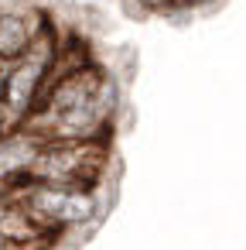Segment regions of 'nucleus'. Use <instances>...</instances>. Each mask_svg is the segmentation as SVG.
<instances>
[{
    "instance_id": "obj_1",
    "label": "nucleus",
    "mask_w": 246,
    "mask_h": 250,
    "mask_svg": "<svg viewBox=\"0 0 246 250\" xmlns=\"http://www.w3.org/2000/svg\"><path fill=\"white\" fill-rule=\"evenodd\" d=\"M14 192V199L24 206V212L48 233V236H62L69 229H82V226H96L99 216L106 212V199L103 188H89V185H62V182H38V178H21L7 185Z\"/></svg>"
},
{
    "instance_id": "obj_2",
    "label": "nucleus",
    "mask_w": 246,
    "mask_h": 250,
    "mask_svg": "<svg viewBox=\"0 0 246 250\" xmlns=\"http://www.w3.org/2000/svg\"><path fill=\"white\" fill-rule=\"evenodd\" d=\"M62 42H65V31H55V21H52L48 31L18 62L7 65V86H4V120H7V127L28 124V117L38 110L41 96L48 93V83L55 79Z\"/></svg>"
},
{
    "instance_id": "obj_3",
    "label": "nucleus",
    "mask_w": 246,
    "mask_h": 250,
    "mask_svg": "<svg viewBox=\"0 0 246 250\" xmlns=\"http://www.w3.org/2000/svg\"><path fill=\"white\" fill-rule=\"evenodd\" d=\"M106 165H110L106 141H41L24 178L99 188L106 182Z\"/></svg>"
},
{
    "instance_id": "obj_4",
    "label": "nucleus",
    "mask_w": 246,
    "mask_h": 250,
    "mask_svg": "<svg viewBox=\"0 0 246 250\" xmlns=\"http://www.w3.org/2000/svg\"><path fill=\"white\" fill-rule=\"evenodd\" d=\"M52 24L48 7L41 4H7L0 7V62H18Z\"/></svg>"
},
{
    "instance_id": "obj_5",
    "label": "nucleus",
    "mask_w": 246,
    "mask_h": 250,
    "mask_svg": "<svg viewBox=\"0 0 246 250\" xmlns=\"http://www.w3.org/2000/svg\"><path fill=\"white\" fill-rule=\"evenodd\" d=\"M48 247L52 243H24V240H18V236L0 229V250H48Z\"/></svg>"
},
{
    "instance_id": "obj_6",
    "label": "nucleus",
    "mask_w": 246,
    "mask_h": 250,
    "mask_svg": "<svg viewBox=\"0 0 246 250\" xmlns=\"http://www.w3.org/2000/svg\"><path fill=\"white\" fill-rule=\"evenodd\" d=\"M4 86H7V65L0 62V110H4Z\"/></svg>"
},
{
    "instance_id": "obj_7",
    "label": "nucleus",
    "mask_w": 246,
    "mask_h": 250,
    "mask_svg": "<svg viewBox=\"0 0 246 250\" xmlns=\"http://www.w3.org/2000/svg\"><path fill=\"white\" fill-rule=\"evenodd\" d=\"M208 4H215V0H208Z\"/></svg>"
}]
</instances>
